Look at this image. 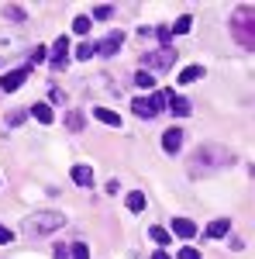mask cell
I'll return each instance as SVG.
<instances>
[{
	"mask_svg": "<svg viewBox=\"0 0 255 259\" xmlns=\"http://www.w3.org/2000/svg\"><path fill=\"white\" fill-rule=\"evenodd\" d=\"M228 162H231V152H228V149H221V145H200L193 152V159H190V173H193V177H203V173L221 169V166H228Z\"/></svg>",
	"mask_w": 255,
	"mask_h": 259,
	"instance_id": "obj_1",
	"label": "cell"
},
{
	"mask_svg": "<svg viewBox=\"0 0 255 259\" xmlns=\"http://www.w3.org/2000/svg\"><path fill=\"white\" fill-rule=\"evenodd\" d=\"M231 35L241 49L255 52V7H238L231 14Z\"/></svg>",
	"mask_w": 255,
	"mask_h": 259,
	"instance_id": "obj_2",
	"label": "cell"
},
{
	"mask_svg": "<svg viewBox=\"0 0 255 259\" xmlns=\"http://www.w3.org/2000/svg\"><path fill=\"white\" fill-rule=\"evenodd\" d=\"M62 225H66V214H59V211H38V214H31V221H28V232L52 235V232H59Z\"/></svg>",
	"mask_w": 255,
	"mask_h": 259,
	"instance_id": "obj_3",
	"label": "cell"
},
{
	"mask_svg": "<svg viewBox=\"0 0 255 259\" xmlns=\"http://www.w3.org/2000/svg\"><path fill=\"white\" fill-rule=\"evenodd\" d=\"M176 62V52L166 45V49H159V52H152V56H141V66L145 69H156V73H162V69H169Z\"/></svg>",
	"mask_w": 255,
	"mask_h": 259,
	"instance_id": "obj_4",
	"label": "cell"
},
{
	"mask_svg": "<svg viewBox=\"0 0 255 259\" xmlns=\"http://www.w3.org/2000/svg\"><path fill=\"white\" fill-rule=\"evenodd\" d=\"M24 80H28V69H11V73L0 76V90H4V94H14V90L24 87Z\"/></svg>",
	"mask_w": 255,
	"mask_h": 259,
	"instance_id": "obj_5",
	"label": "cell"
},
{
	"mask_svg": "<svg viewBox=\"0 0 255 259\" xmlns=\"http://www.w3.org/2000/svg\"><path fill=\"white\" fill-rule=\"evenodd\" d=\"M52 52H56V56H52V66H56V69H66V66H69V38L59 35L56 45H52Z\"/></svg>",
	"mask_w": 255,
	"mask_h": 259,
	"instance_id": "obj_6",
	"label": "cell"
},
{
	"mask_svg": "<svg viewBox=\"0 0 255 259\" xmlns=\"http://www.w3.org/2000/svg\"><path fill=\"white\" fill-rule=\"evenodd\" d=\"M121 41H124V31H114V35H107L104 41H97V56H114L121 49Z\"/></svg>",
	"mask_w": 255,
	"mask_h": 259,
	"instance_id": "obj_7",
	"label": "cell"
},
{
	"mask_svg": "<svg viewBox=\"0 0 255 259\" xmlns=\"http://www.w3.org/2000/svg\"><path fill=\"white\" fill-rule=\"evenodd\" d=\"M183 139H186L183 128H169V132L162 135V149H166V152H179V149H183Z\"/></svg>",
	"mask_w": 255,
	"mask_h": 259,
	"instance_id": "obj_8",
	"label": "cell"
},
{
	"mask_svg": "<svg viewBox=\"0 0 255 259\" xmlns=\"http://www.w3.org/2000/svg\"><path fill=\"white\" fill-rule=\"evenodd\" d=\"M173 235H176V239H183V242H190L196 235V225L190 218H176V221H173Z\"/></svg>",
	"mask_w": 255,
	"mask_h": 259,
	"instance_id": "obj_9",
	"label": "cell"
},
{
	"mask_svg": "<svg viewBox=\"0 0 255 259\" xmlns=\"http://www.w3.org/2000/svg\"><path fill=\"white\" fill-rule=\"evenodd\" d=\"M228 232H231V221H228V218H217V221L207 225V232H203V235H207V242H211V239H224Z\"/></svg>",
	"mask_w": 255,
	"mask_h": 259,
	"instance_id": "obj_10",
	"label": "cell"
},
{
	"mask_svg": "<svg viewBox=\"0 0 255 259\" xmlns=\"http://www.w3.org/2000/svg\"><path fill=\"white\" fill-rule=\"evenodd\" d=\"M73 183H79V187H90V183H93V169H90L86 162L73 166Z\"/></svg>",
	"mask_w": 255,
	"mask_h": 259,
	"instance_id": "obj_11",
	"label": "cell"
},
{
	"mask_svg": "<svg viewBox=\"0 0 255 259\" xmlns=\"http://www.w3.org/2000/svg\"><path fill=\"white\" fill-rule=\"evenodd\" d=\"M93 118L104 121V124H111V128H121V114H114L111 107H97V111H93Z\"/></svg>",
	"mask_w": 255,
	"mask_h": 259,
	"instance_id": "obj_12",
	"label": "cell"
},
{
	"mask_svg": "<svg viewBox=\"0 0 255 259\" xmlns=\"http://www.w3.org/2000/svg\"><path fill=\"white\" fill-rule=\"evenodd\" d=\"M169 107H173V114H179V118H186V114H190V100L179 97V94H169Z\"/></svg>",
	"mask_w": 255,
	"mask_h": 259,
	"instance_id": "obj_13",
	"label": "cell"
},
{
	"mask_svg": "<svg viewBox=\"0 0 255 259\" xmlns=\"http://www.w3.org/2000/svg\"><path fill=\"white\" fill-rule=\"evenodd\" d=\"M31 118L41 121V124H52L56 114H52V107H48V104H35V107H31Z\"/></svg>",
	"mask_w": 255,
	"mask_h": 259,
	"instance_id": "obj_14",
	"label": "cell"
},
{
	"mask_svg": "<svg viewBox=\"0 0 255 259\" xmlns=\"http://www.w3.org/2000/svg\"><path fill=\"white\" fill-rule=\"evenodd\" d=\"M148 104H152V114H162V107L169 104V90H156V94L148 97Z\"/></svg>",
	"mask_w": 255,
	"mask_h": 259,
	"instance_id": "obj_15",
	"label": "cell"
},
{
	"mask_svg": "<svg viewBox=\"0 0 255 259\" xmlns=\"http://www.w3.org/2000/svg\"><path fill=\"white\" fill-rule=\"evenodd\" d=\"M131 111H135L138 118H152V104H148V100H141V97L131 100Z\"/></svg>",
	"mask_w": 255,
	"mask_h": 259,
	"instance_id": "obj_16",
	"label": "cell"
},
{
	"mask_svg": "<svg viewBox=\"0 0 255 259\" xmlns=\"http://www.w3.org/2000/svg\"><path fill=\"white\" fill-rule=\"evenodd\" d=\"M203 76V66H186L183 73H179V83H193V80H200Z\"/></svg>",
	"mask_w": 255,
	"mask_h": 259,
	"instance_id": "obj_17",
	"label": "cell"
},
{
	"mask_svg": "<svg viewBox=\"0 0 255 259\" xmlns=\"http://www.w3.org/2000/svg\"><path fill=\"white\" fill-rule=\"evenodd\" d=\"M135 83L141 87V90H152V87H156V76H152L148 69H138V73H135Z\"/></svg>",
	"mask_w": 255,
	"mask_h": 259,
	"instance_id": "obj_18",
	"label": "cell"
},
{
	"mask_svg": "<svg viewBox=\"0 0 255 259\" xmlns=\"http://www.w3.org/2000/svg\"><path fill=\"white\" fill-rule=\"evenodd\" d=\"M128 207L138 214V211L145 207V194H141V190H131V194H128Z\"/></svg>",
	"mask_w": 255,
	"mask_h": 259,
	"instance_id": "obj_19",
	"label": "cell"
},
{
	"mask_svg": "<svg viewBox=\"0 0 255 259\" xmlns=\"http://www.w3.org/2000/svg\"><path fill=\"white\" fill-rule=\"evenodd\" d=\"M93 52H97V45H90V41H83V45L76 49V59H79V62H86V59H93Z\"/></svg>",
	"mask_w": 255,
	"mask_h": 259,
	"instance_id": "obj_20",
	"label": "cell"
},
{
	"mask_svg": "<svg viewBox=\"0 0 255 259\" xmlns=\"http://www.w3.org/2000/svg\"><path fill=\"white\" fill-rule=\"evenodd\" d=\"M190 24H193V18H190V14H183V18L173 24V35H186V31H190Z\"/></svg>",
	"mask_w": 255,
	"mask_h": 259,
	"instance_id": "obj_21",
	"label": "cell"
},
{
	"mask_svg": "<svg viewBox=\"0 0 255 259\" xmlns=\"http://www.w3.org/2000/svg\"><path fill=\"white\" fill-rule=\"evenodd\" d=\"M73 31H76V35H86V31H90V18H86V14L73 18Z\"/></svg>",
	"mask_w": 255,
	"mask_h": 259,
	"instance_id": "obj_22",
	"label": "cell"
},
{
	"mask_svg": "<svg viewBox=\"0 0 255 259\" xmlns=\"http://www.w3.org/2000/svg\"><path fill=\"white\" fill-rule=\"evenodd\" d=\"M66 124H69V132H83V114H79V111H69Z\"/></svg>",
	"mask_w": 255,
	"mask_h": 259,
	"instance_id": "obj_23",
	"label": "cell"
},
{
	"mask_svg": "<svg viewBox=\"0 0 255 259\" xmlns=\"http://www.w3.org/2000/svg\"><path fill=\"white\" fill-rule=\"evenodd\" d=\"M69 259H90V249H86L83 242H76V245H73V252H69Z\"/></svg>",
	"mask_w": 255,
	"mask_h": 259,
	"instance_id": "obj_24",
	"label": "cell"
},
{
	"mask_svg": "<svg viewBox=\"0 0 255 259\" xmlns=\"http://www.w3.org/2000/svg\"><path fill=\"white\" fill-rule=\"evenodd\" d=\"M28 121V111H11L7 114V124H24Z\"/></svg>",
	"mask_w": 255,
	"mask_h": 259,
	"instance_id": "obj_25",
	"label": "cell"
},
{
	"mask_svg": "<svg viewBox=\"0 0 255 259\" xmlns=\"http://www.w3.org/2000/svg\"><path fill=\"white\" fill-rule=\"evenodd\" d=\"M69 252H73V245H52V256L56 259H69Z\"/></svg>",
	"mask_w": 255,
	"mask_h": 259,
	"instance_id": "obj_26",
	"label": "cell"
},
{
	"mask_svg": "<svg viewBox=\"0 0 255 259\" xmlns=\"http://www.w3.org/2000/svg\"><path fill=\"white\" fill-rule=\"evenodd\" d=\"M4 14L11 21H24V11H21V7H4Z\"/></svg>",
	"mask_w": 255,
	"mask_h": 259,
	"instance_id": "obj_27",
	"label": "cell"
},
{
	"mask_svg": "<svg viewBox=\"0 0 255 259\" xmlns=\"http://www.w3.org/2000/svg\"><path fill=\"white\" fill-rule=\"evenodd\" d=\"M152 239H156L159 245H166V242H169V232H166V228H152Z\"/></svg>",
	"mask_w": 255,
	"mask_h": 259,
	"instance_id": "obj_28",
	"label": "cell"
},
{
	"mask_svg": "<svg viewBox=\"0 0 255 259\" xmlns=\"http://www.w3.org/2000/svg\"><path fill=\"white\" fill-rule=\"evenodd\" d=\"M176 259H200V252H196V249H190V245H186V249H179V252H176Z\"/></svg>",
	"mask_w": 255,
	"mask_h": 259,
	"instance_id": "obj_29",
	"label": "cell"
},
{
	"mask_svg": "<svg viewBox=\"0 0 255 259\" xmlns=\"http://www.w3.org/2000/svg\"><path fill=\"white\" fill-rule=\"evenodd\" d=\"M7 242H14V232H11V228H4V225H0V245H7Z\"/></svg>",
	"mask_w": 255,
	"mask_h": 259,
	"instance_id": "obj_30",
	"label": "cell"
},
{
	"mask_svg": "<svg viewBox=\"0 0 255 259\" xmlns=\"http://www.w3.org/2000/svg\"><path fill=\"white\" fill-rule=\"evenodd\" d=\"M93 18H97V21H107V18H111V7H93Z\"/></svg>",
	"mask_w": 255,
	"mask_h": 259,
	"instance_id": "obj_31",
	"label": "cell"
},
{
	"mask_svg": "<svg viewBox=\"0 0 255 259\" xmlns=\"http://www.w3.org/2000/svg\"><path fill=\"white\" fill-rule=\"evenodd\" d=\"M14 41H18V38H11V35H0V52H7Z\"/></svg>",
	"mask_w": 255,
	"mask_h": 259,
	"instance_id": "obj_32",
	"label": "cell"
},
{
	"mask_svg": "<svg viewBox=\"0 0 255 259\" xmlns=\"http://www.w3.org/2000/svg\"><path fill=\"white\" fill-rule=\"evenodd\" d=\"M45 56H48V49L41 45V49H35V56H31V59H35V62H45Z\"/></svg>",
	"mask_w": 255,
	"mask_h": 259,
	"instance_id": "obj_33",
	"label": "cell"
},
{
	"mask_svg": "<svg viewBox=\"0 0 255 259\" xmlns=\"http://www.w3.org/2000/svg\"><path fill=\"white\" fill-rule=\"evenodd\" d=\"M152 259H169V256H166V252H162V249H156V256H152Z\"/></svg>",
	"mask_w": 255,
	"mask_h": 259,
	"instance_id": "obj_34",
	"label": "cell"
}]
</instances>
